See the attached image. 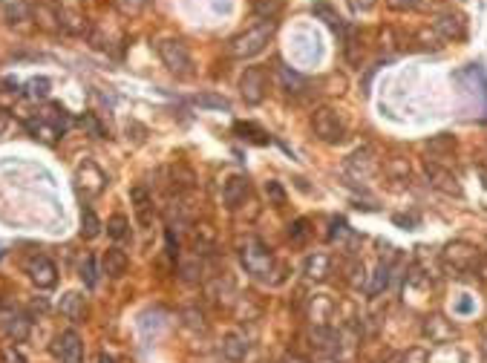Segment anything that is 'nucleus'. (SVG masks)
<instances>
[{
    "label": "nucleus",
    "mask_w": 487,
    "mask_h": 363,
    "mask_svg": "<svg viewBox=\"0 0 487 363\" xmlns=\"http://www.w3.org/2000/svg\"><path fill=\"white\" fill-rule=\"evenodd\" d=\"M272 35H274V21H265V23H257V26H251V29H245L242 35H237L231 43H228V52L234 55V58H254V55H259L262 50H265V43L272 40Z\"/></svg>",
    "instance_id": "nucleus-1"
},
{
    "label": "nucleus",
    "mask_w": 487,
    "mask_h": 363,
    "mask_svg": "<svg viewBox=\"0 0 487 363\" xmlns=\"http://www.w3.org/2000/svg\"><path fill=\"white\" fill-rule=\"evenodd\" d=\"M159 58L164 61V67L173 72V75H179V78H191L194 75V58L188 52V47L182 40H176V38H164L159 40Z\"/></svg>",
    "instance_id": "nucleus-2"
},
{
    "label": "nucleus",
    "mask_w": 487,
    "mask_h": 363,
    "mask_svg": "<svg viewBox=\"0 0 487 363\" xmlns=\"http://www.w3.org/2000/svg\"><path fill=\"white\" fill-rule=\"evenodd\" d=\"M242 265L248 274H254L257 280H269L274 274V257L265 248L259 240H248L242 248Z\"/></svg>",
    "instance_id": "nucleus-3"
},
{
    "label": "nucleus",
    "mask_w": 487,
    "mask_h": 363,
    "mask_svg": "<svg viewBox=\"0 0 487 363\" xmlns=\"http://www.w3.org/2000/svg\"><path fill=\"white\" fill-rule=\"evenodd\" d=\"M312 130L326 145H340L343 135H346V127H343V121L337 118V113L332 107H320V110L312 113Z\"/></svg>",
    "instance_id": "nucleus-4"
},
{
    "label": "nucleus",
    "mask_w": 487,
    "mask_h": 363,
    "mask_svg": "<svg viewBox=\"0 0 487 363\" xmlns=\"http://www.w3.org/2000/svg\"><path fill=\"white\" fill-rule=\"evenodd\" d=\"M444 265L453 271V274H464V271H473L481 262V251L470 242H450L441 254Z\"/></svg>",
    "instance_id": "nucleus-5"
},
{
    "label": "nucleus",
    "mask_w": 487,
    "mask_h": 363,
    "mask_svg": "<svg viewBox=\"0 0 487 363\" xmlns=\"http://www.w3.org/2000/svg\"><path fill=\"white\" fill-rule=\"evenodd\" d=\"M240 93L245 99V104H259L265 99V93H269V78H265V72L259 67H248L242 81H240Z\"/></svg>",
    "instance_id": "nucleus-6"
},
{
    "label": "nucleus",
    "mask_w": 487,
    "mask_h": 363,
    "mask_svg": "<svg viewBox=\"0 0 487 363\" xmlns=\"http://www.w3.org/2000/svg\"><path fill=\"white\" fill-rule=\"evenodd\" d=\"M26 274H29V280H32L38 289H52V286L58 283V268H55V262L47 259V257H32V259L26 262Z\"/></svg>",
    "instance_id": "nucleus-7"
},
{
    "label": "nucleus",
    "mask_w": 487,
    "mask_h": 363,
    "mask_svg": "<svg viewBox=\"0 0 487 363\" xmlns=\"http://www.w3.org/2000/svg\"><path fill=\"white\" fill-rule=\"evenodd\" d=\"M427 179H430V185L435 191L447 194V196H461L464 194L461 185H459V179H456V173L447 170V167H441V164H435V162H427Z\"/></svg>",
    "instance_id": "nucleus-8"
},
{
    "label": "nucleus",
    "mask_w": 487,
    "mask_h": 363,
    "mask_svg": "<svg viewBox=\"0 0 487 363\" xmlns=\"http://www.w3.org/2000/svg\"><path fill=\"white\" fill-rule=\"evenodd\" d=\"M421 332L430 343H450L459 332L456 326L447 320V317H441V314H427L424 317V323H421Z\"/></svg>",
    "instance_id": "nucleus-9"
},
{
    "label": "nucleus",
    "mask_w": 487,
    "mask_h": 363,
    "mask_svg": "<svg viewBox=\"0 0 487 363\" xmlns=\"http://www.w3.org/2000/svg\"><path fill=\"white\" fill-rule=\"evenodd\" d=\"M435 32L441 38H447V40H464L467 38V21H464L461 12L447 9V12H441L435 18Z\"/></svg>",
    "instance_id": "nucleus-10"
},
{
    "label": "nucleus",
    "mask_w": 487,
    "mask_h": 363,
    "mask_svg": "<svg viewBox=\"0 0 487 363\" xmlns=\"http://www.w3.org/2000/svg\"><path fill=\"white\" fill-rule=\"evenodd\" d=\"M52 352L61 357V363H84V343L78 337V332H61L55 337V346Z\"/></svg>",
    "instance_id": "nucleus-11"
},
{
    "label": "nucleus",
    "mask_w": 487,
    "mask_h": 363,
    "mask_svg": "<svg viewBox=\"0 0 487 363\" xmlns=\"http://www.w3.org/2000/svg\"><path fill=\"white\" fill-rule=\"evenodd\" d=\"M75 182H78V191L84 194V196H96V194H101V188H104V173L93 164V162H84L81 167H78V176H75Z\"/></svg>",
    "instance_id": "nucleus-12"
},
{
    "label": "nucleus",
    "mask_w": 487,
    "mask_h": 363,
    "mask_svg": "<svg viewBox=\"0 0 487 363\" xmlns=\"http://www.w3.org/2000/svg\"><path fill=\"white\" fill-rule=\"evenodd\" d=\"M245 196H248V176H245V173L228 176L225 188H223V202H225L231 211H237V208L245 202Z\"/></svg>",
    "instance_id": "nucleus-13"
},
{
    "label": "nucleus",
    "mask_w": 487,
    "mask_h": 363,
    "mask_svg": "<svg viewBox=\"0 0 487 363\" xmlns=\"http://www.w3.org/2000/svg\"><path fill=\"white\" fill-rule=\"evenodd\" d=\"M332 257L329 254H323V251H315L312 257L306 259V265H303V274L308 277V280H315V283H323L329 274H332Z\"/></svg>",
    "instance_id": "nucleus-14"
},
{
    "label": "nucleus",
    "mask_w": 487,
    "mask_h": 363,
    "mask_svg": "<svg viewBox=\"0 0 487 363\" xmlns=\"http://www.w3.org/2000/svg\"><path fill=\"white\" fill-rule=\"evenodd\" d=\"M130 202H133V211H136V219L142 228H147V225L153 222V199L145 188H133L130 191Z\"/></svg>",
    "instance_id": "nucleus-15"
},
{
    "label": "nucleus",
    "mask_w": 487,
    "mask_h": 363,
    "mask_svg": "<svg viewBox=\"0 0 487 363\" xmlns=\"http://www.w3.org/2000/svg\"><path fill=\"white\" fill-rule=\"evenodd\" d=\"M332 314H335V303L329 297H315L308 303V320L315 323V329H329Z\"/></svg>",
    "instance_id": "nucleus-16"
},
{
    "label": "nucleus",
    "mask_w": 487,
    "mask_h": 363,
    "mask_svg": "<svg viewBox=\"0 0 487 363\" xmlns=\"http://www.w3.org/2000/svg\"><path fill=\"white\" fill-rule=\"evenodd\" d=\"M58 308H61V314L67 317V320H72V323H81L84 314H86V303H84V297H81L78 291H67V294L61 297Z\"/></svg>",
    "instance_id": "nucleus-17"
},
{
    "label": "nucleus",
    "mask_w": 487,
    "mask_h": 363,
    "mask_svg": "<svg viewBox=\"0 0 487 363\" xmlns=\"http://www.w3.org/2000/svg\"><path fill=\"white\" fill-rule=\"evenodd\" d=\"M104 274L107 277H113V280H118V277H124L127 274V265H130V259H127V254L124 251H118V248H110L107 254H104Z\"/></svg>",
    "instance_id": "nucleus-18"
},
{
    "label": "nucleus",
    "mask_w": 487,
    "mask_h": 363,
    "mask_svg": "<svg viewBox=\"0 0 487 363\" xmlns=\"http://www.w3.org/2000/svg\"><path fill=\"white\" fill-rule=\"evenodd\" d=\"M456 150V139L453 135H447V133H441V135H435V139H430L427 142V153H430V159L427 162H441L444 156H450Z\"/></svg>",
    "instance_id": "nucleus-19"
},
{
    "label": "nucleus",
    "mask_w": 487,
    "mask_h": 363,
    "mask_svg": "<svg viewBox=\"0 0 487 363\" xmlns=\"http://www.w3.org/2000/svg\"><path fill=\"white\" fill-rule=\"evenodd\" d=\"M101 228H104V225H101V219L96 216V211H93L90 205L81 208V237H84V240H96V237L101 234Z\"/></svg>",
    "instance_id": "nucleus-20"
},
{
    "label": "nucleus",
    "mask_w": 487,
    "mask_h": 363,
    "mask_svg": "<svg viewBox=\"0 0 487 363\" xmlns=\"http://www.w3.org/2000/svg\"><path fill=\"white\" fill-rule=\"evenodd\" d=\"M223 354H225L228 363H242L245 354H248V343L242 337H237V335H228L223 340Z\"/></svg>",
    "instance_id": "nucleus-21"
},
{
    "label": "nucleus",
    "mask_w": 487,
    "mask_h": 363,
    "mask_svg": "<svg viewBox=\"0 0 487 363\" xmlns=\"http://www.w3.org/2000/svg\"><path fill=\"white\" fill-rule=\"evenodd\" d=\"M234 130L240 133V139H245V142H251V145H269L272 139H269V133L265 130H259L257 124H251V121H237L234 124Z\"/></svg>",
    "instance_id": "nucleus-22"
},
{
    "label": "nucleus",
    "mask_w": 487,
    "mask_h": 363,
    "mask_svg": "<svg viewBox=\"0 0 487 363\" xmlns=\"http://www.w3.org/2000/svg\"><path fill=\"white\" fill-rule=\"evenodd\" d=\"M4 329H6V335H9V337H15V343H23V340L29 337V320H26V317H21V314L6 317Z\"/></svg>",
    "instance_id": "nucleus-23"
},
{
    "label": "nucleus",
    "mask_w": 487,
    "mask_h": 363,
    "mask_svg": "<svg viewBox=\"0 0 487 363\" xmlns=\"http://www.w3.org/2000/svg\"><path fill=\"white\" fill-rule=\"evenodd\" d=\"M277 75H280V84H283L286 93L300 96L303 89H306V78H303V75H297V72H291L289 67H280V69H277Z\"/></svg>",
    "instance_id": "nucleus-24"
},
{
    "label": "nucleus",
    "mask_w": 487,
    "mask_h": 363,
    "mask_svg": "<svg viewBox=\"0 0 487 363\" xmlns=\"http://www.w3.org/2000/svg\"><path fill=\"white\" fill-rule=\"evenodd\" d=\"M349 170L355 173L358 179H369V176H372V170H375V162L369 159V150H364V153L358 150L355 156H352V159H349Z\"/></svg>",
    "instance_id": "nucleus-25"
},
{
    "label": "nucleus",
    "mask_w": 487,
    "mask_h": 363,
    "mask_svg": "<svg viewBox=\"0 0 487 363\" xmlns=\"http://www.w3.org/2000/svg\"><path fill=\"white\" fill-rule=\"evenodd\" d=\"M29 130H32V135L35 139H40V142H47V145H52L58 135H61V130L58 127H52L50 121H43V118H38V121H29Z\"/></svg>",
    "instance_id": "nucleus-26"
},
{
    "label": "nucleus",
    "mask_w": 487,
    "mask_h": 363,
    "mask_svg": "<svg viewBox=\"0 0 487 363\" xmlns=\"http://www.w3.org/2000/svg\"><path fill=\"white\" fill-rule=\"evenodd\" d=\"M343 40H346V43H343L346 61H349V64H361V43H358V32L346 26V32H343Z\"/></svg>",
    "instance_id": "nucleus-27"
},
{
    "label": "nucleus",
    "mask_w": 487,
    "mask_h": 363,
    "mask_svg": "<svg viewBox=\"0 0 487 363\" xmlns=\"http://www.w3.org/2000/svg\"><path fill=\"white\" fill-rule=\"evenodd\" d=\"M386 286H389V265H386V262H378L375 277H372V283L366 286V294H369V297H378Z\"/></svg>",
    "instance_id": "nucleus-28"
},
{
    "label": "nucleus",
    "mask_w": 487,
    "mask_h": 363,
    "mask_svg": "<svg viewBox=\"0 0 487 363\" xmlns=\"http://www.w3.org/2000/svg\"><path fill=\"white\" fill-rule=\"evenodd\" d=\"M312 237V228H308V219H294L289 225V240L294 245H306V240Z\"/></svg>",
    "instance_id": "nucleus-29"
},
{
    "label": "nucleus",
    "mask_w": 487,
    "mask_h": 363,
    "mask_svg": "<svg viewBox=\"0 0 487 363\" xmlns=\"http://www.w3.org/2000/svg\"><path fill=\"white\" fill-rule=\"evenodd\" d=\"M107 234H110L113 240H124V237L130 234V219L121 216V213L110 216V219H107Z\"/></svg>",
    "instance_id": "nucleus-30"
},
{
    "label": "nucleus",
    "mask_w": 487,
    "mask_h": 363,
    "mask_svg": "<svg viewBox=\"0 0 487 363\" xmlns=\"http://www.w3.org/2000/svg\"><path fill=\"white\" fill-rule=\"evenodd\" d=\"M312 12H315L318 18H323V21H326L332 29H340V32H346V23H343V18H340V15H337L332 6H326V4H315V9H312Z\"/></svg>",
    "instance_id": "nucleus-31"
},
{
    "label": "nucleus",
    "mask_w": 487,
    "mask_h": 363,
    "mask_svg": "<svg viewBox=\"0 0 487 363\" xmlns=\"http://www.w3.org/2000/svg\"><path fill=\"white\" fill-rule=\"evenodd\" d=\"M194 101H196L199 107H208V110H231L228 99H223V96H213V93H199Z\"/></svg>",
    "instance_id": "nucleus-32"
},
{
    "label": "nucleus",
    "mask_w": 487,
    "mask_h": 363,
    "mask_svg": "<svg viewBox=\"0 0 487 363\" xmlns=\"http://www.w3.org/2000/svg\"><path fill=\"white\" fill-rule=\"evenodd\" d=\"M50 78H32L29 84H26V96L29 99H47L50 96Z\"/></svg>",
    "instance_id": "nucleus-33"
},
{
    "label": "nucleus",
    "mask_w": 487,
    "mask_h": 363,
    "mask_svg": "<svg viewBox=\"0 0 487 363\" xmlns=\"http://www.w3.org/2000/svg\"><path fill=\"white\" fill-rule=\"evenodd\" d=\"M427 360H430V352L424 346H413L395 357V363H427Z\"/></svg>",
    "instance_id": "nucleus-34"
},
{
    "label": "nucleus",
    "mask_w": 487,
    "mask_h": 363,
    "mask_svg": "<svg viewBox=\"0 0 487 363\" xmlns=\"http://www.w3.org/2000/svg\"><path fill=\"white\" fill-rule=\"evenodd\" d=\"M173 185H179V191L194 188V170L185 167V164H176L173 167Z\"/></svg>",
    "instance_id": "nucleus-35"
},
{
    "label": "nucleus",
    "mask_w": 487,
    "mask_h": 363,
    "mask_svg": "<svg viewBox=\"0 0 487 363\" xmlns=\"http://www.w3.org/2000/svg\"><path fill=\"white\" fill-rule=\"evenodd\" d=\"M81 127H84L86 133H90V135H96V139H107V130L101 127V121L96 118V113H84Z\"/></svg>",
    "instance_id": "nucleus-36"
},
{
    "label": "nucleus",
    "mask_w": 487,
    "mask_h": 363,
    "mask_svg": "<svg viewBox=\"0 0 487 363\" xmlns=\"http://www.w3.org/2000/svg\"><path fill=\"white\" fill-rule=\"evenodd\" d=\"M81 280L86 283V289H96L99 274H96V262H93V257H84V262H81Z\"/></svg>",
    "instance_id": "nucleus-37"
},
{
    "label": "nucleus",
    "mask_w": 487,
    "mask_h": 363,
    "mask_svg": "<svg viewBox=\"0 0 487 363\" xmlns=\"http://www.w3.org/2000/svg\"><path fill=\"white\" fill-rule=\"evenodd\" d=\"M38 118H43V121H50L52 127H58V130H64V124H67V116H64V110L61 107H47L43 110Z\"/></svg>",
    "instance_id": "nucleus-38"
},
{
    "label": "nucleus",
    "mask_w": 487,
    "mask_h": 363,
    "mask_svg": "<svg viewBox=\"0 0 487 363\" xmlns=\"http://www.w3.org/2000/svg\"><path fill=\"white\" fill-rule=\"evenodd\" d=\"M265 194H269V199L280 208V205H286V191L280 188V182H274V179H269L265 182Z\"/></svg>",
    "instance_id": "nucleus-39"
},
{
    "label": "nucleus",
    "mask_w": 487,
    "mask_h": 363,
    "mask_svg": "<svg viewBox=\"0 0 487 363\" xmlns=\"http://www.w3.org/2000/svg\"><path fill=\"white\" fill-rule=\"evenodd\" d=\"M116 6L121 9V15H139L147 6V0H116Z\"/></svg>",
    "instance_id": "nucleus-40"
},
{
    "label": "nucleus",
    "mask_w": 487,
    "mask_h": 363,
    "mask_svg": "<svg viewBox=\"0 0 487 363\" xmlns=\"http://www.w3.org/2000/svg\"><path fill=\"white\" fill-rule=\"evenodd\" d=\"M35 18H38V23H40L43 29H61V23H55V15H52L47 6H38V9H35Z\"/></svg>",
    "instance_id": "nucleus-41"
},
{
    "label": "nucleus",
    "mask_w": 487,
    "mask_h": 363,
    "mask_svg": "<svg viewBox=\"0 0 487 363\" xmlns=\"http://www.w3.org/2000/svg\"><path fill=\"white\" fill-rule=\"evenodd\" d=\"M386 170H389L392 176H407V173H410V162H407V159H401V156L386 159Z\"/></svg>",
    "instance_id": "nucleus-42"
},
{
    "label": "nucleus",
    "mask_w": 487,
    "mask_h": 363,
    "mask_svg": "<svg viewBox=\"0 0 487 363\" xmlns=\"http://www.w3.org/2000/svg\"><path fill=\"white\" fill-rule=\"evenodd\" d=\"M349 286H355V289H361L364 283H366V277H364V265L361 262H352V268H349Z\"/></svg>",
    "instance_id": "nucleus-43"
},
{
    "label": "nucleus",
    "mask_w": 487,
    "mask_h": 363,
    "mask_svg": "<svg viewBox=\"0 0 487 363\" xmlns=\"http://www.w3.org/2000/svg\"><path fill=\"white\" fill-rule=\"evenodd\" d=\"M182 277L188 280V283H196L199 280V271H202V265H199V259H194V262H182Z\"/></svg>",
    "instance_id": "nucleus-44"
},
{
    "label": "nucleus",
    "mask_w": 487,
    "mask_h": 363,
    "mask_svg": "<svg viewBox=\"0 0 487 363\" xmlns=\"http://www.w3.org/2000/svg\"><path fill=\"white\" fill-rule=\"evenodd\" d=\"M424 0H386V6L395 12H407V9H418Z\"/></svg>",
    "instance_id": "nucleus-45"
},
{
    "label": "nucleus",
    "mask_w": 487,
    "mask_h": 363,
    "mask_svg": "<svg viewBox=\"0 0 487 363\" xmlns=\"http://www.w3.org/2000/svg\"><path fill=\"white\" fill-rule=\"evenodd\" d=\"M185 320H188V326H191V329H199V332H205V323H202V314H196L194 308H188V311H185Z\"/></svg>",
    "instance_id": "nucleus-46"
},
{
    "label": "nucleus",
    "mask_w": 487,
    "mask_h": 363,
    "mask_svg": "<svg viewBox=\"0 0 487 363\" xmlns=\"http://www.w3.org/2000/svg\"><path fill=\"white\" fill-rule=\"evenodd\" d=\"M473 271H476V274H478V277H481V280L487 283V259H484V257H481V262H478V265H476Z\"/></svg>",
    "instance_id": "nucleus-47"
},
{
    "label": "nucleus",
    "mask_w": 487,
    "mask_h": 363,
    "mask_svg": "<svg viewBox=\"0 0 487 363\" xmlns=\"http://www.w3.org/2000/svg\"><path fill=\"white\" fill-rule=\"evenodd\" d=\"M283 363H312V360H306V357H300V354H289Z\"/></svg>",
    "instance_id": "nucleus-48"
},
{
    "label": "nucleus",
    "mask_w": 487,
    "mask_h": 363,
    "mask_svg": "<svg viewBox=\"0 0 487 363\" xmlns=\"http://www.w3.org/2000/svg\"><path fill=\"white\" fill-rule=\"evenodd\" d=\"M355 4H358V9H372L378 0H355Z\"/></svg>",
    "instance_id": "nucleus-49"
},
{
    "label": "nucleus",
    "mask_w": 487,
    "mask_h": 363,
    "mask_svg": "<svg viewBox=\"0 0 487 363\" xmlns=\"http://www.w3.org/2000/svg\"><path fill=\"white\" fill-rule=\"evenodd\" d=\"M481 354H484V357H487V335H484V337H481Z\"/></svg>",
    "instance_id": "nucleus-50"
},
{
    "label": "nucleus",
    "mask_w": 487,
    "mask_h": 363,
    "mask_svg": "<svg viewBox=\"0 0 487 363\" xmlns=\"http://www.w3.org/2000/svg\"><path fill=\"white\" fill-rule=\"evenodd\" d=\"M99 363H113V360H110L107 354H101V357H99Z\"/></svg>",
    "instance_id": "nucleus-51"
}]
</instances>
